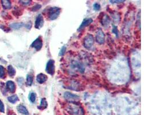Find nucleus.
Instances as JSON below:
<instances>
[{"label": "nucleus", "instance_id": "nucleus-18", "mask_svg": "<svg viewBox=\"0 0 153 115\" xmlns=\"http://www.w3.org/2000/svg\"><path fill=\"white\" fill-rule=\"evenodd\" d=\"M8 101H9L11 104H15L19 100V97L17 96V95L14 94L13 96H11L10 97H8Z\"/></svg>", "mask_w": 153, "mask_h": 115}, {"label": "nucleus", "instance_id": "nucleus-28", "mask_svg": "<svg viewBox=\"0 0 153 115\" xmlns=\"http://www.w3.org/2000/svg\"><path fill=\"white\" fill-rule=\"evenodd\" d=\"M0 28H1L4 31L7 32L10 31V28L7 27H6V26L4 25H2V24L0 25Z\"/></svg>", "mask_w": 153, "mask_h": 115}, {"label": "nucleus", "instance_id": "nucleus-20", "mask_svg": "<svg viewBox=\"0 0 153 115\" xmlns=\"http://www.w3.org/2000/svg\"><path fill=\"white\" fill-rule=\"evenodd\" d=\"M36 94L34 92H32L29 95V100L32 103H34L36 100Z\"/></svg>", "mask_w": 153, "mask_h": 115}, {"label": "nucleus", "instance_id": "nucleus-24", "mask_svg": "<svg viewBox=\"0 0 153 115\" xmlns=\"http://www.w3.org/2000/svg\"><path fill=\"white\" fill-rule=\"evenodd\" d=\"M66 50H67V47H66V46H63V47L62 48V49L60 51L59 55L60 56L64 55L65 53V52H66Z\"/></svg>", "mask_w": 153, "mask_h": 115}, {"label": "nucleus", "instance_id": "nucleus-16", "mask_svg": "<svg viewBox=\"0 0 153 115\" xmlns=\"http://www.w3.org/2000/svg\"><path fill=\"white\" fill-rule=\"evenodd\" d=\"M8 73L9 76L10 77H13L16 73V69L14 68L11 65H9L8 66Z\"/></svg>", "mask_w": 153, "mask_h": 115}, {"label": "nucleus", "instance_id": "nucleus-33", "mask_svg": "<svg viewBox=\"0 0 153 115\" xmlns=\"http://www.w3.org/2000/svg\"><path fill=\"white\" fill-rule=\"evenodd\" d=\"M11 115H16L15 114H11Z\"/></svg>", "mask_w": 153, "mask_h": 115}, {"label": "nucleus", "instance_id": "nucleus-1", "mask_svg": "<svg viewBox=\"0 0 153 115\" xmlns=\"http://www.w3.org/2000/svg\"><path fill=\"white\" fill-rule=\"evenodd\" d=\"M61 8L59 7H51L49 9L48 16L50 20H54L59 17L61 13Z\"/></svg>", "mask_w": 153, "mask_h": 115}, {"label": "nucleus", "instance_id": "nucleus-30", "mask_svg": "<svg viewBox=\"0 0 153 115\" xmlns=\"http://www.w3.org/2000/svg\"><path fill=\"white\" fill-rule=\"evenodd\" d=\"M112 32L114 33L116 36H118V28L116 27V26L113 25V29H112Z\"/></svg>", "mask_w": 153, "mask_h": 115}, {"label": "nucleus", "instance_id": "nucleus-21", "mask_svg": "<svg viewBox=\"0 0 153 115\" xmlns=\"http://www.w3.org/2000/svg\"><path fill=\"white\" fill-rule=\"evenodd\" d=\"M13 13L17 17H18L21 16L22 14V11L19 8H15L13 10Z\"/></svg>", "mask_w": 153, "mask_h": 115}, {"label": "nucleus", "instance_id": "nucleus-31", "mask_svg": "<svg viewBox=\"0 0 153 115\" xmlns=\"http://www.w3.org/2000/svg\"><path fill=\"white\" fill-rule=\"evenodd\" d=\"M32 27V23L31 21H29L27 24L25 25V27L27 28L28 30H30Z\"/></svg>", "mask_w": 153, "mask_h": 115}, {"label": "nucleus", "instance_id": "nucleus-26", "mask_svg": "<svg viewBox=\"0 0 153 115\" xmlns=\"http://www.w3.org/2000/svg\"><path fill=\"white\" fill-rule=\"evenodd\" d=\"M94 9L96 11H98L100 9L101 7H100V5L99 4H98V3H95L94 4Z\"/></svg>", "mask_w": 153, "mask_h": 115}, {"label": "nucleus", "instance_id": "nucleus-5", "mask_svg": "<svg viewBox=\"0 0 153 115\" xmlns=\"http://www.w3.org/2000/svg\"><path fill=\"white\" fill-rule=\"evenodd\" d=\"M43 45V42L41 36H39L34 40V41L30 45V47L35 49L37 51H40Z\"/></svg>", "mask_w": 153, "mask_h": 115}, {"label": "nucleus", "instance_id": "nucleus-10", "mask_svg": "<svg viewBox=\"0 0 153 115\" xmlns=\"http://www.w3.org/2000/svg\"><path fill=\"white\" fill-rule=\"evenodd\" d=\"M93 22V20H92L91 18H87V19H85L83 20V22H82V24L80 25V27L78 28V31H80L81 30H83L84 28H85L86 27H87L89 25H90L91 23Z\"/></svg>", "mask_w": 153, "mask_h": 115}, {"label": "nucleus", "instance_id": "nucleus-13", "mask_svg": "<svg viewBox=\"0 0 153 115\" xmlns=\"http://www.w3.org/2000/svg\"><path fill=\"white\" fill-rule=\"evenodd\" d=\"M101 23H102V24L104 26V27H108L109 23H110V19H109V17L108 15L105 14V16L102 17Z\"/></svg>", "mask_w": 153, "mask_h": 115}, {"label": "nucleus", "instance_id": "nucleus-22", "mask_svg": "<svg viewBox=\"0 0 153 115\" xmlns=\"http://www.w3.org/2000/svg\"><path fill=\"white\" fill-rule=\"evenodd\" d=\"M5 69L4 66L0 65V78L2 79H4L5 78Z\"/></svg>", "mask_w": 153, "mask_h": 115}, {"label": "nucleus", "instance_id": "nucleus-11", "mask_svg": "<svg viewBox=\"0 0 153 115\" xmlns=\"http://www.w3.org/2000/svg\"><path fill=\"white\" fill-rule=\"evenodd\" d=\"M47 80H48L47 76L43 73H40L37 75L36 77L37 82L39 83L40 84L44 83L45 82H47Z\"/></svg>", "mask_w": 153, "mask_h": 115}, {"label": "nucleus", "instance_id": "nucleus-3", "mask_svg": "<svg viewBox=\"0 0 153 115\" xmlns=\"http://www.w3.org/2000/svg\"><path fill=\"white\" fill-rule=\"evenodd\" d=\"M54 60L53 59H50L48 61L46 65V72L51 76H53L55 73V65H54Z\"/></svg>", "mask_w": 153, "mask_h": 115}, {"label": "nucleus", "instance_id": "nucleus-7", "mask_svg": "<svg viewBox=\"0 0 153 115\" xmlns=\"http://www.w3.org/2000/svg\"><path fill=\"white\" fill-rule=\"evenodd\" d=\"M44 17L42 16V14H39L38 16H37L36 19V21H35V24H34V27L36 29H38V30H40L41 29L43 25H44Z\"/></svg>", "mask_w": 153, "mask_h": 115}, {"label": "nucleus", "instance_id": "nucleus-14", "mask_svg": "<svg viewBox=\"0 0 153 115\" xmlns=\"http://www.w3.org/2000/svg\"><path fill=\"white\" fill-rule=\"evenodd\" d=\"M48 107V102L45 98H42L41 100V102H40V104L38 106V109L40 110H44Z\"/></svg>", "mask_w": 153, "mask_h": 115}, {"label": "nucleus", "instance_id": "nucleus-12", "mask_svg": "<svg viewBox=\"0 0 153 115\" xmlns=\"http://www.w3.org/2000/svg\"><path fill=\"white\" fill-rule=\"evenodd\" d=\"M17 109L19 113L24 115H29V112L25 106L22 105H19L17 106Z\"/></svg>", "mask_w": 153, "mask_h": 115}, {"label": "nucleus", "instance_id": "nucleus-15", "mask_svg": "<svg viewBox=\"0 0 153 115\" xmlns=\"http://www.w3.org/2000/svg\"><path fill=\"white\" fill-rule=\"evenodd\" d=\"M24 25V24L23 22H14V23H12V24H11L9 27L13 29V30H19V29L21 28Z\"/></svg>", "mask_w": 153, "mask_h": 115}, {"label": "nucleus", "instance_id": "nucleus-2", "mask_svg": "<svg viewBox=\"0 0 153 115\" xmlns=\"http://www.w3.org/2000/svg\"><path fill=\"white\" fill-rule=\"evenodd\" d=\"M94 43V37L91 34H87L84 38L83 45L87 49L91 48Z\"/></svg>", "mask_w": 153, "mask_h": 115}, {"label": "nucleus", "instance_id": "nucleus-32", "mask_svg": "<svg viewBox=\"0 0 153 115\" xmlns=\"http://www.w3.org/2000/svg\"><path fill=\"white\" fill-rule=\"evenodd\" d=\"M17 80H18L17 81H18L19 84H22V83H24V78H19Z\"/></svg>", "mask_w": 153, "mask_h": 115}, {"label": "nucleus", "instance_id": "nucleus-8", "mask_svg": "<svg viewBox=\"0 0 153 115\" xmlns=\"http://www.w3.org/2000/svg\"><path fill=\"white\" fill-rule=\"evenodd\" d=\"M6 89L11 93H14L16 90V86L15 83L12 80H8L6 83Z\"/></svg>", "mask_w": 153, "mask_h": 115}, {"label": "nucleus", "instance_id": "nucleus-27", "mask_svg": "<svg viewBox=\"0 0 153 115\" xmlns=\"http://www.w3.org/2000/svg\"><path fill=\"white\" fill-rule=\"evenodd\" d=\"M112 4H119V3H122L125 2V0H110L109 1Z\"/></svg>", "mask_w": 153, "mask_h": 115}, {"label": "nucleus", "instance_id": "nucleus-19", "mask_svg": "<svg viewBox=\"0 0 153 115\" xmlns=\"http://www.w3.org/2000/svg\"><path fill=\"white\" fill-rule=\"evenodd\" d=\"M33 82V76L31 74H28L27 77V84L28 86H31Z\"/></svg>", "mask_w": 153, "mask_h": 115}, {"label": "nucleus", "instance_id": "nucleus-25", "mask_svg": "<svg viewBox=\"0 0 153 115\" xmlns=\"http://www.w3.org/2000/svg\"><path fill=\"white\" fill-rule=\"evenodd\" d=\"M0 112H2V113L5 112V106L4 103L2 102L1 100H0Z\"/></svg>", "mask_w": 153, "mask_h": 115}, {"label": "nucleus", "instance_id": "nucleus-4", "mask_svg": "<svg viewBox=\"0 0 153 115\" xmlns=\"http://www.w3.org/2000/svg\"><path fill=\"white\" fill-rule=\"evenodd\" d=\"M68 108L70 109V112L73 115H83L84 111L82 108L76 105H70Z\"/></svg>", "mask_w": 153, "mask_h": 115}, {"label": "nucleus", "instance_id": "nucleus-17", "mask_svg": "<svg viewBox=\"0 0 153 115\" xmlns=\"http://www.w3.org/2000/svg\"><path fill=\"white\" fill-rule=\"evenodd\" d=\"M1 4L3 8L5 9H9L11 7V3L10 1H8V0H2Z\"/></svg>", "mask_w": 153, "mask_h": 115}, {"label": "nucleus", "instance_id": "nucleus-29", "mask_svg": "<svg viewBox=\"0 0 153 115\" xmlns=\"http://www.w3.org/2000/svg\"><path fill=\"white\" fill-rule=\"evenodd\" d=\"M20 2L23 5H29L31 4L32 1H29V0H27V1H20Z\"/></svg>", "mask_w": 153, "mask_h": 115}, {"label": "nucleus", "instance_id": "nucleus-9", "mask_svg": "<svg viewBox=\"0 0 153 115\" xmlns=\"http://www.w3.org/2000/svg\"><path fill=\"white\" fill-rule=\"evenodd\" d=\"M64 97L68 100H77L80 99V97L76 94H74L70 91H65L64 94Z\"/></svg>", "mask_w": 153, "mask_h": 115}, {"label": "nucleus", "instance_id": "nucleus-23", "mask_svg": "<svg viewBox=\"0 0 153 115\" xmlns=\"http://www.w3.org/2000/svg\"><path fill=\"white\" fill-rule=\"evenodd\" d=\"M41 8V5L40 4H37L36 5H34L32 8L31 9V10L32 12H36L37 10H39L40 8Z\"/></svg>", "mask_w": 153, "mask_h": 115}, {"label": "nucleus", "instance_id": "nucleus-6", "mask_svg": "<svg viewBox=\"0 0 153 115\" xmlns=\"http://www.w3.org/2000/svg\"><path fill=\"white\" fill-rule=\"evenodd\" d=\"M96 40L100 44H103L105 42V34L102 30H98L96 34Z\"/></svg>", "mask_w": 153, "mask_h": 115}]
</instances>
